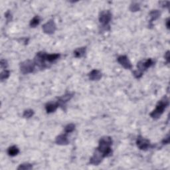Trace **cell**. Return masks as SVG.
Segmentation results:
<instances>
[{
  "instance_id": "3",
  "label": "cell",
  "mask_w": 170,
  "mask_h": 170,
  "mask_svg": "<svg viewBox=\"0 0 170 170\" xmlns=\"http://www.w3.org/2000/svg\"><path fill=\"white\" fill-rule=\"evenodd\" d=\"M153 65L154 61H152V59H151L140 61L137 65L138 70L134 72V76L137 78H141L142 75H143V72L144 71L147 70L148 68H150V67H152Z\"/></svg>"
},
{
  "instance_id": "14",
  "label": "cell",
  "mask_w": 170,
  "mask_h": 170,
  "mask_svg": "<svg viewBox=\"0 0 170 170\" xmlns=\"http://www.w3.org/2000/svg\"><path fill=\"white\" fill-rule=\"evenodd\" d=\"M86 53V47H80V48H77L74 51V55L76 58H80L83 57Z\"/></svg>"
},
{
  "instance_id": "4",
  "label": "cell",
  "mask_w": 170,
  "mask_h": 170,
  "mask_svg": "<svg viewBox=\"0 0 170 170\" xmlns=\"http://www.w3.org/2000/svg\"><path fill=\"white\" fill-rule=\"evenodd\" d=\"M35 67V63L34 61L27 60L21 63L20 69L23 74H29V73L32 72L34 71Z\"/></svg>"
},
{
  "instance_id": "2",
  "label": "cell",
  "mask_w": 170,
  "mask_h": 170,
  "mask_svg": "<svg viewBox=\"0 0 170 170\" xmlns=\"http://www.w3.org/2000/svg\"><path fill=\"white\" fill-rule=\"evenodd\" d=\"M168 105H169V100L167 97H163L160 101L158 102L156 105V109L150 114V116L154 120L158 119L163 113L164 110H165Z\"/></svg>"
},
{
  "instance_id": "26",
  "label": "cell",
  "mask_w": 170,
  "mask_h": 170,
  "mask_svg": "<svg viewBox=\"0 0 170 170\" xmlns=\"http://www.w3.org/2000/svg\"><path fill=\"white\" fill-rule=\"evenodd\" d=\"M169 51H167V53H166V54H165V59H166V60H167V62H169Z\"/></svg>"
},
{
  "instance_id": "11",
  "label": "cell",
  "mask_w": 170,
  "mask_h": 170,
  "mask_svg": "<svg viewBox=\"0 0 170 170\" xmlns=\"http://www.w3.org/2000/svg\"><path fill=\"white\" fill-rule=\"evenodd\" d=\"M55 142H56L57 144L58 145H67L69 144V140L67 138L66 135H64V134H62V135H60L57 136L56 138V140H55Z\"/></svg>"
},
{
  "instance_id": "12",
  "label": "cell",
  "mask_w": 170,
  "mask_h": 170,
  "mask_svg": "<svg viewBox=\"0 0 170 170\" xmlns=\"http://www.w3.org/2000/svg\"><path fill=\"white\" fill-rule=\"evenodd\" d=\"M59 106H59L58 102H54V103L49 102V103L46 104L45 108H46L47 113H52V112H54L55 111H56L57 108L59 107Z\"/></svg>"
},
{
  "instance_id": "9",
  "label": "cell",
  "mask_w": 170,
  "mask_h": 170,
  "mask_svg": "<svg viewBox=\"0 0 170 170\" xmlns=\"http://www.w3.org/2000/svg\"><path fill=\"white\" fill-rule=\"evenodd\" d=\"M118 62L122 65L124 68L126 69H131L132 68V65L129 61V59L126 55H121L118 57L117 59Z\"/></svg>"
},
{
  "instance_id": "8",
  "label": "cell",
  "mask_w": 170,
  "mask_h": 170,
  "mask_svg": "<svg viewBox=\"0 0 170 170\" xmlns=\"http://www.w3.org/2000/svg\"><path fill=\"white\" fill-rule=\"evenodd\" d=\"M42 29L44 33L47 34H53L56 30V25H55L54 21L51 20L43 25Z\"/></svg>"
},
{
  "instance_id": "18",
  "label": "cell",
  "mask_w": 170,
  "mask_h": 170,
  "mask_svg": "<svg viewBox=\"0 0 170 170\" xmlns=\"http://www.w3.org/2000/svg\"><path fill=\"white\" fill-rule=\"evenodd\" d=\"M33 169V165L30 163H23L19 165L17 167V169H23V170H29Z\"/></svg>"
},
{
  "instance_id": "24",
  "label": "cell",
  "mask_w": 170,
  "mask_h": 170,
  "mask_svg": "<svg viewBox=\"0 0 170 170\" xmlns=\"http://www.w3.org/2000/svg\"><path fill=\"white\" fill-rule=\"evenodd\" d=\"M0 65H1V69H5V68H6V67H7V61L5 60H4V59H2V60H1V62H0Z\"/></svg>"
},
{
  "instance_id": "13",
  "label": "cell",
  "mask_w": 170,
  "mask_h": 170,
  "mask_svg": "<svg viewBox=\"0 0 170 170\" xmlns=\"http://www.w3.org/2000/svg\"><path fill=\"white\" fill-rule=\"evenodd\" d=\"M73 94L71 93H67L65 95H63L59 98L58 100V103L59 106H63V104H65L66 102L69 101L71 98H72Z\"/></svg>"
},
{
  "instance_id": "1",
  "label": "cell",
  "mask_w": 170,
  "mask_h": 170,
  "mask_svg": "<svg viewBox=\"0 0 170 170\" xmlns=\"http://www.w3.org/2000/svg\"><path fill=\"white\" fill-rule=\"evenodd\" d=\"M112 144V140L109 136H104L100 138L99 141V146L96 148L102 154L104 157L110 156L112 154L111 146Z\"/></svg>"
},
{
  "instance_id": "17",
  "label": "cell",
  "mask_w": 170,
  "mask_h": 170,
  "mask_svg": "<svg viewBox=\"0 0 170 170\" xmlns=\"http://www.w3.org/2000/svg\"><path fill=\"white\" fill-rule=\"evenodd\" d=\"M39 23H40V18H39V16L37 15V16L33 17L32 20L31 21L30 26L31 27H35L39 24Z\"/></svg>"
},
{
  "instance_id": "15",
  "label": "cell",
  "mask_w": 170,
  "mask_h": 170,
  "mask_svg": "<svg viewBox=\"0 0 170 170\" xmlns=\"http://www.w3.org/2000/svg\"><path fill=\"white\" fill-rule=\"evenodd\" d=\"M19 153V148L15 146H13L11 147H9L7 150V154H8L9 156H17V154Z\"/></svg>"
},
{
  "instance_id": "10",
  "label": "cell",
  "mask_w": 170,
  "mask_h": 170,
  "mask_svg": "<svg viewBox=\"0 0 170 170\" xmlns=\"http://www.w3.org/2000/svg\"><path fill=\"white\" fill-rule=\"evenodd\" d=\"M88 76H89L90 80H100V78H101L102 73L100 71L96 70V69H94V70L92 71L91 72L89 73Z\"/></svg>"
},
{
  "instance_id": "22",
  "label": "cell",
  "mask_w": 170,
  "mask_h": 170,
  "mask_svg": "<svg viewBox=\"0 0 170 170\" xmlns=\"http://www.w3.org/2000/svg\"><path fill=\"white\" fill-rule=\"evenodd\" d=\"M0 76H1V81L5 80V79H7L9 76V71L7 70L3 71L1 72V74H0Z\"/></svg>"
},
{
  "instance_id": "7",
  "label": "cell",
  "mask_w": 170,
  "mask_h": 170,
  "mask_svg": "<svg viewBox=\"0 0 170 170\" xmlns=\"http://www.w3.org/2000/svg\"><path fill=\"white\" fill-rule=\"evenodd\" d=\"M138 147L142 150H146L150 147V142L149 140H146L141 136H139L138 137L137 141H136Z\"/></svg>"
},
{
  "instance_id": "20",
  "label": "cell",
  "mask_w": 170,
  "mask_h": 170,
  "mask_svg": "<svg viewBox=\"0 0 170 170\" xmlns=\"http://www.w3.org/2000/svg\"><path fill=\"white\" fill-rule=\"evenodd\" d=\"M75 129V125L73 124H68L65 128V132L66 134L71 133V132H73Z\"/></svg>"
},
{
  "instance_id": "21",
  "label": "cell",
  "mask_w": 170,
  "mask_h": 170,
  "mask_svg": "<svg viewBox=\"0 0 170 170\" xmlns=\"http://www.w3.org/2000/svg\"><path fill=\"white\" fill-rule=\"evenodd\" d=\"M34 114V112H33V110L29 109V110H26L24 111V113H23V117L27 118H29L31 117H32Z\"/></svg>"
},
{
  "instance_id": "25",
  "label": "cell",
  "mask_w": 170,
  "mask_h": 170,
  "mask_svg": "<svg viewBox=\"0 0 170 170\" xmlns=\"http://www.w3.org/2000/svg\"><path fill=\"white\" fill-rule=\"evenodd\" d=\"M169 136H167V137L165 138V139H164L163 140V143L165 144H168L169 143Z\"/></svg>"
},
{
  "instance_id": "27",
  "label": "cell",
  "mask_w": 170,
  "mask_h": 170,
  "mask_svg": "<svg viewBox=\"0 0 170 170\" xmlns=\"http://www.w3.org/2000/svg\"><path fill=\"white\" fill-rule=\"evenodd\" d=\"M169 19H167V21H166V25H167V29H169Z\"/></svg>"
},
{
  "instance_id": "23",
  "label": "cell",
  "mask_w": 170,
  "mask_h": 170,
  "mask_svg": "<svg viewBox=\"0 0 170 170\" xmlns=\"http://www.w3.org/2000/svg\"><path fill=\"white\" fill-rule=\"evenodd\" d=\"M140 9L139 5L136 4V3H133L131 6H130V10L132 11H137Z\"/></svg>"
},
{
  "instance_id": "6",
  "label": "cell",
  "mask_w": 170,
  "mask_h": 170,
  "mask_svg": "<svg viewBox=\"0 0 170 170\" xmlns=\"http://www.w3.org/2000/svg\"><path fill=\"white\" fill-rule=\"evenodd\" d=\"M104 158V156L98 149H96L95 152L92 156V157L90 159V163L94 165H98L101 163V161Z\"/></svg>"
},
{
  "instance_id": "19",
  "label": "cell",
  "mask_w": 170,
  "mask_h": 170,
  "mask_svg": "<svg viewBox=\"0 0 170 170\" xmlns=\"http://www.w3.org/2000/svg\"><path fill=\"white\" fill-rule=\"evenodd\" d=\"M160 13L157 10H153L150 13V17H151V22L152 21L156 20L159 17Z\"/></svg>"
},
{
  "instance_id": "5",
  "label": "cell",
  "mask_w": 170,
  "mask_h": 170,
  "mask_svg": "<svg viewBox=\"0 0 170 170\" xmlns=\"http://www.w3.org/2000/svg\"><path fill=\"white\" fill-rule=\"evenodd\" d=\"M112 19V14L109 11H104L100 13L99 21L103 27L108 26Z\"/></svg>"
},
{
  "instance_id": "16",
  "label": "cell",
  "mask_w": 170,
  "mask_h": 170,
  "mask_svg": "<svg viewBox=\"0 0 170 170\" xmlns=\"http://www.w3.org/2000/svg\"><path fill=\"white\" fill-rule=\"evenodd\" d=\"M60 54L58 53H55V54H47L46 61L49 63H52L53 61H56L60 57Z\"/></svg>"
}]
</instances>
